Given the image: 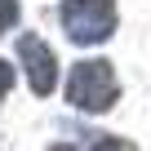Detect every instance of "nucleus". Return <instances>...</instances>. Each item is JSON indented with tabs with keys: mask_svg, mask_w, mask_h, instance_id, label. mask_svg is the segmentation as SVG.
Returning <instances> with one entry per match:
<instances>
[{
	"mask_svg": "<svg viewBox=\"0 0 151 151\" xmlns=\"http://www.w3.org/2000/svg\"><path fill=\"white\" fill-rule=\"evenodd\" d=\"M18 22V0H0V31H9Z\"/></svg>",
	"mask_w": 151,
	"mask_h": 151,
	"instance_id": "nucleus-5",
	"label": "nucleus"
},
{
	"mask_svg": "<svg viewBox=\"0 0 151 151\" xmlns=\"http://www.w3.org/2000/svg\"><path fill=\"white\" fill-rule=\"evenodd\" d=\"M62 31L76 45H102L116 31V0H62Z\"/></svg>",
	"mask_w": 151,
	"mask_h": 151,
	"instance_id": "nucleus-2",
	"label": "nucleus"
},
{
	"mask_svg": "<svg viewBox=\"0 0 151 151\" xmlns=\"http://www.w3.org/2000/svg\"><path fill=\"white\" fill-rule=\"evenodd\" d=\"M89 151H138L133 142H124V138H111V133H102V138H93V147Z\"/></svg>",
	"mask_w": 151,
	"mask_h": 151,
	"instance_id": "nucleus-4",
	"label": "nucleus"
},
{
	"mask_svg": "<svg viewBox=\"0 0 151 151\" xmlns=\"http://www.w3.org/2000/svg\"><path fill=\"white\" fill-rule=\"evenodd\" d=\"M18 58H22V67H27L31 93H36V98H49L53 85H58V58H53V49H49L40 36H22V40H18Z\"/></svg>",
	"mask_w": 151,
	"mask_h": 151,
	"instance_id": "nucleus-3",
	"label": "nucleus"
},
{
	"mask_svg": "<svg viewBox=\"0 0 151 151\" xmlns=\"http://www.w3.org/2000/svg\"><path fill=\"white\" fill-rule=\"evenodd\" d=\"M116 93H120V85H116V71H111V62H102V58H89V62H76L71 67V80H67V102L76 107V111H107L111 102H116Z\"/></svg>",
	"mask_w": 151,
	"mask_h": 151,
	"instance_id": "nucleus-1",
	"label": "nucleus"
},
{
	"mask_svg": "<svg viewBox=\"0 0 151 151\" xmlns=\"http://www.w3.org/2000/svg\"><path fill=\"white\" fill-rule=\"evenodd\" d=\"M49 151H76V147H62V142H58V147H49Z\"/></svg>",
	"mask_w": 151,
	"mask_h": 151,
	"instance_id": "nucleus-7",
	"label": "nucleus"
},
{
	"mask_svg": "<svg viewBox=\"0 0 151 151\" xmlns=\"http://www.w3.org/2000/svg\"><path fill=\"white\" fill-rule=\"evenodd\" d=\"M9 89H14V67H9L5 58H0V98H5Z\"/></svg>",
	"mask_w": 151,
	"mask_h": 151,
	"instance_id": "nucleus-6",
	"label": "nucleus"
}]
</instances>
